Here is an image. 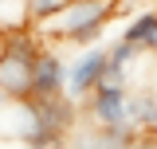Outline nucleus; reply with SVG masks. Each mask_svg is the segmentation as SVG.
<instances>
[{
	"instance_id": "f257e3e1",
	"label": "nucleus",
	"mask_w": 157,
	"mask_h": 149,
	"mask_svg": "<svg viewBox=\"0 0 157 149\" xmlns=\"http://www.w3.org/2000/svg\"><path fill=\"white\" fill-rule=\"evenodd\" d=\"M39 51L43 47L28 32L4 36V47H0V94L4 98H28L32 94V74H36Z\"/></svg>"
},
{
	"instance_id": "f03ea898",
	"label": "nucleus",
	"mask_w": 157,
	"mask_h": 149,
	"mask_svg": "<svg viewBox=\"0 0 157 149\" xmlns=\"http://www.w3.org/2000/svg\"><path fill=\"white\" fill-rule=\"evenodd\" d=\"M110 8H114V0H71L55 20V32L63 39H71V43H94L102 36V28H106V20H110Z\"/></svg>"
},
{
	"instance_id": "7ed1b4c3",
	"label": "nucleus",
	"mask_w": 157,
	"mask_h": 149,
	"mask_svg": "<svg viewBox=\"0 0 157 149\" xmlns=\"http://www.w3.org/2000/svg\"><path fill=\"white\" fill-rule=\"evenodd\" d=\"M90 98V114H94L98 126H110V122H126L130 118V82H114V78H98Z\"/></svg>"
},
{
	"instance_id": "20e7f679",
	"label": "nucleus",
	"mask_w": 157,
	"mask_h": 149,
	"mask_svg": "<svg viewBox=\"0 0 157 149\" xmlns=\"http://www.w3.org/2000/svg\"><path fill=\"white\" fill-rule=\"evenodd\" d=\"M102 71H106V51L102 47H90V51H82V55L75 59V67L67 71V82H63V94L67 98H86V94L94 90V82L102 78Z\"/></svg>"
},
{
	"instance_id": "39448f33",
	"label": "nucleus",
	"mask_w": 157,
	"mask_h": 149,
	"mask_svg": "<svg viewBox=\"0 0 157 149\" xmlns=\"http://www.w3.org/2000/svg\"><path fill=\"white\" fill-rule=\"evenodd\" d=\"M63 82H67V67L55 51H39L36 74H32V94L28 98H55L63 94Z\"/></svg>"
},
{
	"instance_id": "423d86ee",
	"label": "nucleus",
	"mask_w": 157,
	"mask_h": 149,
	"mask_svg": "<svg viewBox=\"0 0 157 149\" xmlns=\"http://www.w3.org/2000/svg\"><path fill=\"white\" fill-rule=\"evenodd\" d=\"M126 43H134L137 51H157V12H141L126 24V32H122Z\"/></svg>"
},
{
	"instance_id": "0eeeda50",
	"label": "nucleus",
	"mask_w": 157,
	"mask_h": 149,
	"mask_svg": "<svg viewBox=\"0 0 157 149\" xmlns=\"http://www.w3.org/2000/svg\"><path fill=\"white\" fill-rule=\"evenodd\" d=\"M130 122L141 126V130H157V94L153 90L130 98Z\"/></svg>"
},
{
	"instance_id": "6e6552de",
	"label": "nucleus",
	"mask_w": 157,
	"mask_h": 149,
	"mask_svg": "<svg viewBox=\"0 0 157 149\" xmlns=\"http://www.w3.org/2000/svg\"><path fill=\"white\" fill-rule=\"evenodd\" d=\"M71 0H24V16L28 20H51L67 8Z\"/></svg>"
},
{
	"instance_id": "1a4fd4ad",
	"label": "nucleus",
	"mask_w": 157,
	"mask_h": 149,
	"mask_svg": "<svg viewBox=\"0 0 157 149\" xmlns=\"http://www.w3.org/2000/svg\"><path fill=\"white\" fill-rule=\"evenodd\" d=\"M12 4H16V8H24V0H0V24H8V16H4V12H8Z\"/></svg>"
},
{
	"instance_id": "9d476101",
	"label": "nucleus",
	"mask_w": 157,
	"mask_h": 149,
	"mask_svg": "<svg viewBox=\"0 0 157 149\" xmlns=\"http://www.w3.org/2000/svg\"><path fill=\"white\" fill-rule=\"evenodd\" d=\"M122 149H157V141H126Z\"/></svg>"
},
{
	"instance_id": "9b49d317",
	"label": "nucleus",
	"mask_w": 157,
	"mask_h": 149,
	"mask_svg": "<svg viewBox=\"0 0 157 149\" xmlns=\"http://www.w3.org/2000/svg\"><path fill=\"white\" fill-rule=\"evenodd\" d=\"M0 47H4V32H0Z\"/></svg>"
}]
</instances>
